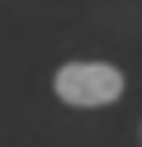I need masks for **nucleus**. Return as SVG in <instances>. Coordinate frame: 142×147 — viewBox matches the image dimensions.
<instances>
[{"instance_id": "nucleus-1", "label": "nucleus", "mask_w": 142, "mask_h": 147, "mask_svg": "<svg viewBox=\"0 0 142 147\" xmlns=\"http://www.w3.org/2000/svg\"><path fill=\"white\" fill-rule=\"evenodd\" d=\"M123 71L114 62H62L52 71V95L71 109H104L123 95Z\"/></svg>"}]
</instances>
